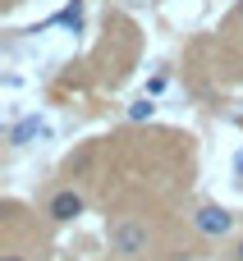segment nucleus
Wrapping results in <instances>:
<instances>
[{
	"label": "nucleus",
	"mask_w": 243,
	"mask_h": 261,
	"mask_svg": "<svg viewBox=\"0 0 243 261\" xmlns=\"http://www.w3.org/2000/svg\"><path fill=\"white\" fill-rule=\"evenodd\" d=\"M106 239H110V252H119V257H142L147 243H152L147 225H138V220H115L106 229Z\"/></svg>",
	"instance_id": "1"
},
{
	"label": "nucleus",
	"mask_w": 243,
	"mask_h": 261,
	"mask_svg": "<svg viewBox=\"0 0 243 261\" xmlns=\"http://www.w3.org/2000/svg\"><path fill=\"white\" fill-rule=\"evenodd\" d=\"M193 225H198V234H207V239H221V234H230V225H234V216H230L225 206H202Z\"/></svg>",
	"instance_id": "2"
},
{
	"label": "nucleus",
	"mask_w": 243,
	"mask_h": 261,
	"mask_svg": "<svg viewBox=\"0 0 243 261\" xmlns=\"http://www.w3.org/2000/svg\"><path fill=\"white\" fill-rule=\"evenodd\" d=\"M46 216L51 220H74V216H83V193H74V188H60L55 197H51V206H46Z\"/></svg>",
	"instance_id": "3"
},
{
	"label": "nucleus",
	"mask_w": 243,
	"mask_h": 261,
	"mask_svg": "<svg viewBox=\"0 0 243 261\" xmlns=\"http://www.w3.org/2000/svg\"><path fill=\"white\" fill-rule=\"evenodd\" d=\"M32 138H51V128H46V124H41V119H37V115H32V119H23V124H14V128H9V142H14V147H28V142H32Z\"/></svg>",
	"instance_id": "4"
},
{
	"label": "nucleus",
	"mask_w": 243,
	"mask_h": 261,
	"mask_svg": "<svg viewBox=\"0 0 243 261\" xmlns=\"http://www.w3.org/2000/svg\"><path fill=\"white\" fill-rule=\"evenodd\" d=\"M152 115H156V106H152V101H147V96H142V101H133V106H129V119H152Z\"/></svg>",
	"instance_id": "5"
},
{
	"label": "nucleus",
	"mask_w": 243,
	"mask_h": 261,
	"mask_svg": "<svg viewBox=\"0 0 243 261\" xmlns=\"http://www.w3.org/2000/svg\"><path fill=\"white\" fill-rule=\"evenodd\" d=\"M234 174H239V184H243V147L234 151Z\"/></svg>",
	"instance_id": "6"
},
{
	"label": "nucleus",
	"mask_w": 243,
	"mask_h": 261,
	"mask_svg": "<svg viewBox=\"0 0 243 261\" xmlns=\"http://www.w3.org/2000/svg\"><path fill=\"white\" fill-rule=\"evenodd\" d=\"M234 261H243V243H239V248H234Z\"/></svg>",
	"instance_id": "7"
},
{
	"label": "nucleus",
	"mask_w": 243,
	"mask_h": 261,
	"mask_svg": "<svg viewBox=\"0 0 243 261\" xmlns=\"http://www.w3.org/2000/svg\"><path fill=\"white\" fill-rule=\"evenodd\" d=\"M239 23H243V0H239Z\"/></svg>",
	"instance_id": "8"
},
{
	"label": "nucleus",
	"mask_w": 243,
	"mask_h": 261,
	"mask_svg": "<svg viewBox=\"0 0 243 261\" xmlns=\"http://www.w3.org/2000/svg\"><path fill=\"white\" fill-rule=\"evenodd\" d=\"M5 261H18V257H5Z\"/></svg>",
	"instance_id": "9"
}]
</instances>
